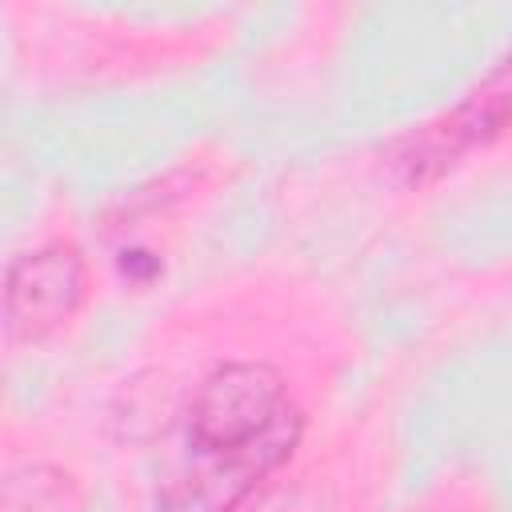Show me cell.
I'll return each instance as SVG.
<instances>
[{
	"label": "cell",
	"mask_w": 512,
	"mask_h": 512,
	"mask_svg": "<svg viewBox=\"0 0 512 512\" xmlns=\"http://www.w3.org/2000/svg\"><path fill=\"white\" fill-rule=\"evenodd\" d=\"M264 512H328V508L320 504V496H308V492H292V496H284V500H272Z\"/></svg>",
	"instance_id": "5"
},
{
	"label": "cell",
	"mask_w": 512,
	"mask_h": 512,
	"mask_svg": "<svg viewBox=\"0 0 512 512\" xmlns=\"http://www.w3.org/2000/svg\"><path fill=\"white\" fill-rule=\"evenodd\" d=\"M88 296V264L72 244H44L8 264L4 276V336L32 344L76 316Z\"/></svg>",
	"instance_id": "2"
},
{
	"label": "cell",
	"mask_w": 512,
	"mask_h": 512,
	"mask_svg": "<svg viewBox=\"0 0 512 512\" xmlns=\"http://www.w3.org/2000/svg\"><path fill=\"white\" fill-rule=\"evenodd\" d=\"M508 120H512V56L464 104H456L448 116H440L424 132L408 136L396 152V164L404 168L412 184L432 180L436 172L456 164L476 144H488Z\"/></svg>",
	"instance_id": "3"
},
{
	"label": "cell",
	"mask_w": 512,
	"mask_h": 512,
	"mask_svg": "<svg viewBox=\"0 0 512 512\" xmlns=\"http://www.w3.org/2000/svg\"><path fill=\"white\" fill-rule=\"evenodd\" d=\"M304 436V412L268 364H220L188 400L160 512H240Z\"/></svg>",
	"instance_id": "1"
},
{
	"label": "cell",
	"mask_w": 512,
	"mask_h": 512,
	"mask_svg": "<svg viewBox=\"0 0 512 512\" xmlns=\"http://www.w3.org/2000/svg\"><path fill=\"white\" fill-rule=\"evenodd\" d=\"M4 512H80L76 492L56 468H24L4 488Z\"/></svg>",
	"instance_id": "4"
}]
</instances>
